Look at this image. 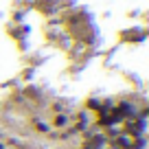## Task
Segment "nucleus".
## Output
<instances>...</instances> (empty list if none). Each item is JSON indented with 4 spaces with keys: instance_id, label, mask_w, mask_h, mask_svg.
Returning <instances> with one entry per match:
<instances>
[{
    "instance_id": "obj_1",
    "label": "nucleus",
    "mask_w": 149,
    "mask_h": 149,
    "mask_svg": "<svg viewBox=\"0 0 149 149\" xmlns=\"http://www.w3.org/2000/svg\"><path fill=\"white\" fill-rule=\"evenodd\" d=\"M149 35L147 26H130V29H121L118 31V44H143Z\"/></svg>"
},
{
    "instance_id": "obj_2",
    "label": "nucleus",
    "mask_w": 149,
    "mask_h": 149,
    "mask_svg": "<svg viewBox=\"0 0 149 149\" xmlns=\"http://www.w3.org/2000/svg\"><path fill=\"white\" fill-rule=\"evenodd\" d=\"M33 9L44 18H55V15H61L64 0H33Z\"/></svg>"
},
{
    "instance_id": "obj_3",
    "label": "nucleus",
    "mask_w": 149,
    "mask_h": 149,
    "mask_svg": "<svg viewBox=\"0 0 149 149\" xmlns=\"http://www.w3.org/2000/svg\"><path fill=\"white\" fill-rule=\"evenodd\" d=\"M147 127H149L147 121H138V118H134V121H123L121 132L134 140V138H140V136L147 134Z\"/></svg>"
},
{
    "instance_id": "obj_4",
    "label": "nucleus",
    "mask_w": 149,
    "mask_h": 149,
    "mask_svg": "<svg viewBox=\"0 0 149 149\" xmlns=\"http://www.w3.org/2000/svg\"><path fill=\"white\" fill-rule=\"evenodd\" d=\"M22 97L24 101H33L37 103V105H46V101H44V90L42 88H37L35 84H26L22 88Z\"/></svg>"
},
{
    "instance_id": "obj_5",
    "label": "nucleus",
    "mask_w": 149,
    "mask_h": 149,
    "mask_svg": "<svg viewBox=\"0 0 149 149\" xmlns=\"http://www.w3.org/2000/svg\"><path fill=\"white\" fill-rule=\"evenodd\" d=\"M7 35L11 37V40H24V37H29L31 35V26H29L26 22H22V24H7Z\"/></svg>"
},
{
    "instance_id": "obj_6",
    "label": "nucleus",
    "mask_w": 149,
    "mask_h": 149,
    "mask_svg": "<svg viewBox=\"0 0 149 149\" xmlns=\"http://www.w3.org/2000/svg\"><path fill=\"white\" fill-rule=\"evenodd\" d=\"M72 44H74L72 35H70V33L66 31V29H61V33L55 37V42H53V46H55V48H59V51H64V53H68Z\"/></svg>"
},
{
    "instance_id": "obj_7",
    "label": "nucleus",
    "mask_w": 149,
    "mask_h": 149,
    "mask_svg": "<svg viewBox=\"0 0 149 149\" xmlns=\"http://www.w3.org/2000/svg\"><path fill=\"white\" fill-rule=\"evenodd\" d=\"M70 123H72V114H68V112H59V114H53V118H51V127H55L57 132L66 130Z\"/></svg>"
},
{
    "instance_id": "obj_8",
    "label": "nucleus",
    "mask_w": 149,
    "mask_h": 149,
    "mask_svg": "<svg viewBox=\"0 0 149 149\" xmlns=\"http://www.w3.org/2000/svg\"><path fill=\"white\" fill-rule=\"evenodd\" d=\"M84 145L88 149H105L107 147V138L103 136V130H101V132H97L94 136H90L88 140H84Z\"/></svg>"
},
{
    "instance_id": "obj_9",
    "label": "nucleus",
    "mask_w": 149,
    "mask_h": 149,
    "mask_svg": "<svg viewBox=\"0 0 149 149\" xmlns=\"http://www.w3.org/2000/svg\"><path fill=\"white\" fill-rule=\"evenodd\" d=\"M24 61H26V66H31V68H40V66H44L48 61L46 55H42V53H26L24 55Z\"/></svg>"
},
{
    "instance_id": "obj_10",
    "label": "nucleus",
    "mask_w": 149,
    "mask_h": 149,
    "mask_svg": "<svg viewBox=\"0 0 149 149\" xmlns=\"http://www.w3.org/2000/svg\"><path fill=\"white\" fill-rule=\"evenodd\" d=\"M107 145H110L112 149H130L132 147V138H130V136H125V134H118L116 138H112Z\"/></svg>"
},
{
    "instance_id": "obj_11",
    "label": "nucleus",
    "mask_w": 149,
    "mask_h": 149,
    "mask_svg": "<svg viewBox=\"0 0 149 149\" xmlns=\"http://www.w3.org/2000/svg\"><path fill=\"white\" fill-rule=\"evenodd\" d=\"M84 110L97 114V112L101 110V99H99V97H88V99H86V103H84Z\"/></svg>"
},
{
    "instance_id": "obj_12",
    "label": "nucleus",
    "mask_w": 149,
    "mask_h": 149,
    "mask_svg": "<svg viewBox=\"0 0 149 149\" xmlns=\"http://www.w3.org/2000/svg\"><path fill=\"white\" fill-rule=\"evenodd\" d=\"M53 112H55V114H59V112H68L70 114V101L68 99H57V101H53Z\"/></svg>"
},
{
    "instance_id": "obj_13",
    "label": "nucleus",
    "mask_w": 149,
    "mask_h": 149,
    "mask_svg": "<svg viewBox=\"0 0 149 149\" xmlns=\"http://www.w3.org/2000/svg\"><path fill=\"white\" fill-rule=\"evenodd\" d=\"M18 79L22 81V84H33V79H35V68H31V66H24Z\"/></svg>"
},
{
    "instance_id": "obj_14",
    "label": "nucleus",
    "mask_w": 149,
    "mask_h": 149,
    "mask_svg": "<svg viewBox=\"0 0 149 149\" xmlns=\"http://www.w3.org/2000/svg\"><path fill=\"white\" fill-rule=\"evenodd\" d=\"M123 77H125L127 81H130L132 86H134V88H138V90H143V79H140V74H136V72H130V70H125V72H123Z\"/></svg>"
},
{
    "instance_id": "obj_15",
    "label": "nucleus",
    "mask_w": 149,
    "mask_h": 149,
    "mask_svg": "<svg viewBox=\"0 0 149 149\" xmlns=\"http://www.w3.org/2000/svg\"><path fill=\"white\" fill-rule=\"evenodd\" d=\"M26 13H29V11L15 7V9L11 11V24H22V22H26Z\"/></svg>"
},
{
    "instance_id": "obj_16",
    "label": "nucleus",
    "mask_w": 149,
    "mask_h": 149,
    "mask_svg": "<svg viewBox=\"0 0 149 149\" xmlns=\"http://www.w3.org/2000/svg\"><path fill=\"white\" fill-rule=\"evenodd\" d=\"M33 127H35L40 134H51L53 132V127L48 125L46 121H42V118H37V116H33Z\"/></svg>"
},
{
    "instance_id": "obj_17",
    "label": "nucleus",
    "mask_w": 149,
    "mask_h": 149,
    "mask_svg": "<svg viewBox=\"0 0 149 149\" xmlns=\"http://www.w3.org/2000/svg\"><path fill=\"white\" fill-rule=\"evenodd\" d=\"M130 149H147V136H140V138L132 140V147Z\"/></svg>"
},
{
    "instance_id": "obj_18",
    "label": "nucleus",
    "mask_w": 149,
    "mask_h": 149,
    "mask_svg": "<svg viewBox=\"0 0 149 149\" xmlns=\"http://www.w3.org/2000/svg\"><path fill=\"white\" fill-rule=\"evenodd\" d=\"M15 44H18V51L22 53V55H26V53L31 51V44H29V37H24V40H18Z\"/></svg>"
},
{
    "instance_id": "obj_19",
    "label": "nucleus",
    "mask_w": 149,
    "mask_h": 149,
    "mask_svg": "<svg viewBox=\"0 0 149 149\" xmlns=\"http://www.w3.org/2000/svg\"><path fill=\"white\" fill-rule=\"evenodd\" d=\"M20 86V79L15 77V79H7V81H2L0 84V90H7V88H18Z\"/></svg>"
},
{
    "instance_id": "obj_20",
    "label": "nucleus",
    "mask_w": 149,
    "mask_h": 149,
    "mask_svg": "<svg viewBox=\"0 0 149 149\" xmlns=\"http://www.w3.org/2000/svg\"><path fill=\"white\" fill-rule=\"evenodd\" d=\"M138 15H140V11L134 9V11H130V13H127V18H138Z\"/></svg>"
},
{
    "instance_id": "obj_21",
    "label": "nucleus",
    "mask_w": 149,
    "mask_h": 149,
    "mask_svg": "<svg viewBox=\"0 0 149 149\" xmlns=\"http://www.w3.org/2000/svg\"><path fill=\"white\" fill-rule=\"evenodd\" d=\"M0 149H7V145H5V143H0Z\"/></svg>"
},
{
    "instance_id": "obj_22",
    "label": "nucleus",
    "mask_w": 149,
    "mask_h": 149,
    "mask_svg": "<svg viewBox=\"0 0 149 149\" xmlns=\"http://www.w3.org/2000/svg\"><path fill=\"white\" fill-rule=\"evenodd\" d=\"M77 149H88V147H86V145H81V147H77Z\"/></svg>"
},
{
    "instance_id": "obj_23",
    "label": "nucleus",
    "mask_w": 149,
    "mask_h": 149,
    "mask_svg": "<svg viewBox=\"0 0 149 149\" xmlns=\"http://www.w3.org/2000/svg\"><path fill=\"white\" fill-rule=\"evenodd\" d=\"M2 18H5V13H2V11H0V20H2Z\"/></svg>"
}]
</instances>
